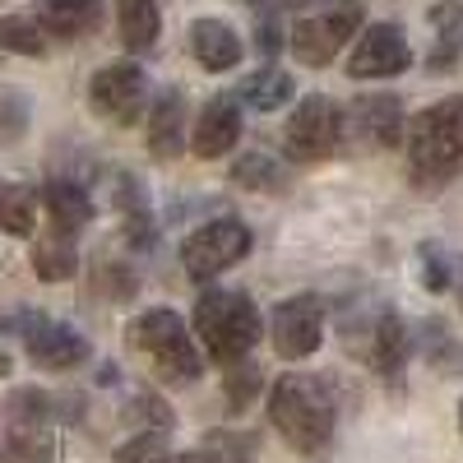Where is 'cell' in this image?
I'll return each mask as SVG.
<instances>
[{
  "label": "cell",
  "mask_w": 463,
  "mask_h": 463,
  "mask_svg": "<svg viewBox=\"0 0 463 463\" xmlns=\"http://www.w3.org/2000/svg\"><path fill=\"white\" fill-rule=\"evenodd\" d=\"M269 421L297 454H320L334 440V399L316 375H279L269 384Z\"/></svg>",
  "instance_id": "1"
},
{
  "label": "cell",
  "mask_w": 463,
  "mask_h": 463,
  "mask_svg": "<svg viewBox=\"0 0 463 463\" xmlns=\"http://www.w3.org/2000/svg\"><path fill=\"white\" fill-rule=\"evenodd\" d=\"M195 338L204 347V357L237 366L255 353V343L264 338V316L255 311V301L246 292H204L195 301Z\"/></svg>",
  "instance_id": "2"
},
{
  "label": "cell",
  "mask_w": 463,
  "mask_h": 463,
  "mask_svg": "<svg viewBox=\"0 0 463 463\" xmlns=\"http://www.w3.org/2000/svg\"><path fill=\"white\" fill-rule=\"evenodd\" d=\"M408 167L417 185H445L463 167V98H440L408 126Z\"/></svg>",
  "instance_id": "3"
},
{
  "label": "cell",
  "mask_w": 463,
  "mask_h": 463,
  "mask_svg": "<svg viewBox=\"0 0 463 463\" xmlns=\"http://www.w3.org/2000/svg\"><path fill=\"white\" fill-rule=\"evenodd\" d=\"M130 347L167 384H195L204 375V353L195 347V334H190V325L176 311H167V306L130 320Z\"/></svg>",
  "instance_id": "4"
},
{
  "label": "cell",
  "mask_w": 463,
  "mask_h": 463,
  "mask_svg": "<svg viewBox=\"0 0 463 463\" xmlns=\"http://www.w3.org/2000/svg\"><path fill=\"white\" fill-rule=\"evenodd\" d=\"M357 28H362V0H334V5L311 10V14H301V19L292 24L288 47H292V56H297L301 65L325 70Z\"/></svg>",
  "instance_id": "5"
},
{
  "label": "cell",
  "mask_w": 463,
  "mask_h": 463,
  "mask_svg": "<svg viewBox=\"0 0 463 463\" xmlns=\"http://www.w3.org/2000/svg\"><path fill=\"white\" fill-rule=\"evenodd\" d=\"M343 144V111L334 98L325 93H311V98H301L297 111L288 116V126H283V148H288V158L292 163H325L334 158Z\"/></svg>",
  "instance_id": "6"
},
{
  "label": "cell",
  "mask_w": 463,
  "mask_h": 463,
  "mask_svg": "<svg viewBox=\"0 0 463 463\" xmlns=\"http://www.w3.org/2000/svg\"><path fill=\"white\" fill-rule=\"evenodd\" d=\"M246 255H250V227L241 218H213V222L190 232L185 246H181V264L195 283L227 274V269L241 264Z\"/></svg>",
  "instance_id": "7"
},
{
  "label": "cell",
  "mask_w": 463,
  "mask_h": 463,
  "mask_svg": "<svg viewBox=\"0 0 463 463\" xmlns=\"http://www.w3.org/2000/svg\"><path fill=\"white\" fill-rule=\"evenodd\" d=\"M0 325L24 338L28 357L43 366V371H74V366L89 357V338H84V334H74V329L61 325V320H52V316L19 311V316H5Z\"/></svg>",
  "instance_id": "8"
},
{
  "label": "cell",
  "mask_w": 463,
  "mask_h": 463,
  "mask_svg": "<svg viewBox=\"0 0 463 463\" xmlns=\"http://www.w3.org/2000/svg\"><path fill=\"white\" fill-rule=\"evenodd\" d=\"M89 102H93V111L102 116L107 126H135L144 116V107H148L144 70L130 65V61H116V65L98 70L93 84H89Z\"/></svg>",
  "instance_id": "9"
},
{
  "label": "cell",
  "mask_w": 463,
  "mask_h": 463,
  "mask_svg": "<svg viewBox=\"0 0 463 463\" xmlns=\"http://www.w3.org/2000/svg\"><path fill=\"white\" fill-rule=\"evenodd\" d=\"M269 338H274V353L288 362L311 357L320 338H325V301L320 297H288L274 306L269 316Z\"/></svg>",
  "instance_id": "10"
},
{
  "label": "cell",
  "mask_w": 463,
  "mask_h": 463,
  "mask_svg": "<svg viewBox=\"0 0 463 463\" xmlns=\"http://www.w3.org/2000/svg\"><path fill=\"white\" fill-rule=\"evenodd\" d=\"M408 65H412V47L399 24H371L357 37V47L347 52V74L353 80H394Z\"/></svg>",
  "instance_id": "11"
},
{
  "label": "cell",
  "mask_w": 463,
  "mask_h": 463,
  "mask_svg": "<svg viewBox=\"0 0 463 463\" xmlns=\"http://www.w3.org/2000/svg\"><path fill=\"white\" fill-rule=\"evenodd\" d=\"M237 139H241V102L232 93L209 98L204 111L195 116V130H190V148H195V158H222V153H232Z\"/></svg>",
  "instance_id": "12"
},
{
  "label": "cell",
  "mask_w": 463,
  "mask_h": 463,
  "mask_svg": "<svg viewBox=\"0 0 463 463\" xmlns=\"http://www.w3.org/2000/svg\"><path fill=\"white\" fill-rule=\"evenodd\" d=\"M347 121H353V130L375 144V148H394L408 139V121H403V102L394 93H366L353 102V111H347Z\"/></svg>",
  "instance_id": "13"
},
{
  "label": "cell",
  "mask_w": 463,
  "mask_h": 463,
  "mask_svg": "<svg viewBox=\"0 0 463 463\" xmlns=\"http://www.w3.org/2000/svg\"><path fill=\"white\" fill-rule=\"evenodd\" d=\"M190 116H185V98L181 89H163L148 107V153L153 158H181L185 144H190Z\"/></svg>",
  "instance_id": "14"
},
{
  "label": "cell",
  "mask_w": 463,
  "mask_h": 463,
  "mask_svg": "<svg viewBox=\"0 0 463 463\" xmlns=\"http://www.w3.org/2000/svg\"><path fill=\"white\" fill-rule=\"evenodd\" d=\"M0 463H56L52 421H10L0 427Z\"/></svg>",
  "instance_id": "15"
},
{
  "label": "cell",
  "mask_w": 463,
  "mask_h": 463,
  "mask_svg": "<svg viewBox=\"0 0 463 463\" xmlns=\"http://www.w3.org/2000/svg\"><path fill=\"white\" fill-rule=\"evenodd\" d=\"M408 357H412V334H408L403 316L384 311V316L375 320V329H371V366H375L384 380H394V384H399Z\"/></svg>",
  "instance_id": "16"
},
{
  "label": "cell",
  "mask_w": 463,
  "mask_h": 463,
  "mask_svg": "<svg viewBox=\"0 0 463 463\" xmlns=\"http://www.w3.org/2000/svg\"><path fill=\"white\" fill-rule=\"evenodd\" d=\"M190 56H195L209 74H222L241 61V37L222 19H195L190 24Z\"/></svg>",
  "instance_id": "17"
},
{
  "label": "cell",
  "mask_w": 463,
  "mask_h": 463,
  "mask_svg": "<svg viewBox=\"0 0 463 463\" xmlns=\"http://www.w3.org/2000/svg\"><path fill=\"white\" fill-rule=\"evenodd\" d=\"M37 19L52 37H89L102 24V0H37Z\"/></svg>",
  "instance_id": "18"
},
{
  "label": "cell",
  "mask_w": 463,
  "mask_h": 463,
  "mask_svg": "<svg viewBox=\"0 0 463 463\" xmlns=\"http://www.w3.org/2000/svg\"><path fill=\"white\" fill-rule=\"evenodd\" d=\"M43 204H47L56 237H74V232H84L89 218H93V200L84 195V185H74V181H52L43 190Z\"/></svg>",
  "instance_id": "19"
},
{
  "label": "cell",
  "mask_w": 463,
  "mask_h": 463,
  "mask_svg": "<svg viewBox=\"0 0 463 463\" xmlns=\"http://www.w3.org/2000/svg\"><path fill=\"white\" fill-rule=\"evenodd\" d=\"M116 24H121V43L135 56H144L158 47L163 10H158V0H116Z\"/></svg>",
  "instance_id": "20"
},
{
  "label": "cell",
  "mask_w": 463,
  "mask_h": 463,
  "mask_svg": "<svg viewBox=\"0 0 463 463\" xmlns=\"http://www.w3.org/2000/svg\"><path fill=\"white\" fill-rule=\"evenodd\" d=\"M297 93V84H292V74L288 70H279V65H264V70H255L250 80L241 84V102L246 107H255V111H274V107H283L288 98Z\"/></svg>",
  "instance_id": "21"
},
{
  "label": "cell",
  "mask_w": 463,
  "mask_h": 463,
  "mask_svg": "<svg viewBox=\"0 0 463 463\" xmlns=\"http://www.w3.org/2000/svg\"><path fill=\"white\" fill-rule=\"evenodd\" d=\"M431 28H436V47H431V70H449L463 56V5L445 0L431 10Z\"/></svg>",
  "instance_id": "22"
},
{
  "label": "cell",
  "mask_w": 463,
  "mask_h": 463,
  "mask_svg": "<svg viewBox=\"0 0 463 463\" xmlns=\"http://www.w3.org/2000/svg\"><path fill=\"white\" fill-rule=\"evenodd\" d=\"M33 269L43 283H70L80 274V255H74L70 237H52V241H37L33 246Z\"/></svg>",
  "instance_id": "23"
},
{
  "label": "cell",
  "mask_w": 463,
  "mask_h": 463,
  "mask_svg": "<svg viewBox=\"0 0 463 463\" xmlns=\"http://www.w3.org/2000/svg\"><path fill=\"white\" fill-rule=\"evenodd\" d=\"M37 222V195L28 185H14V181H0V227L10 237H28Z\"/></svg>",
  "instance_id": "24"
},
{
  "label": "cell",
  "mask_w": 463,
  "mask_h": 463,
  "mask_svg": "<svg viewBox=\"0 0 463 463\" xmlns=\"http://www.w3.org/2000/svg\"><path fill=\"white\" fill-rule=\"evenodd\" d=\"M47 28L37 14H10V19H0V47L14 52V56H43L47 52Z\"/></svg>",
  "instance_id": "25"
},
{
  "label": "cell",
  "mask_w": 463,
  "mask_h": 463,
  "mask_svg": "<svg viewBox=\"0 0 463 463\" xmlns=\"http://www.w3.org/2000/svg\"><path fill=\"white\" fill-rule=\"evenodd\" d=\"M232 181L246 185V190H283L288 172L269 158V153H246V158H237V167H232Z\"/></svg>",
  "instance_id": "26"
},
{
  "label": "cell",
  "mask_w": 463,
  "mask_h": 463,
  "mask_svg": "<svg viewBox=\"0 0 463 463\" xmlns=\"http://www.w3.org/2000/svg\"><path fill=\"white\" fill-rule=\"evenodd\" d=\"M222 394H227V408H232V412L250 408V399L260 394V371H255V362H250V357H246V362H237V366H227Z\"/></svg>",
  "instance_id": "27"
},
{
  "label": "cell",
  "mask_w": 463,
  "mask_h": 463,
  "mask_svg": "<svg viewBox=\"0 0 463 463\" xmlns=\"http://www.w3.org/2000/svg\"><path fill=\"white\" fill-rule=\"evenodd\" d=\"M176 454L167 449V431H139L135 440L121 445L116 463H172Z\"/></svg>",
  "instance_id": "28"
},
{
  "label": "cell",
  "mask_w": 463,
  "mask_h": 463,
  "mask_svg": "<svg viewBox=\"0 0 463 463\" xmlns=\"http://www.w3.org/2000/svg\"><path fill=\"white\" fill-rule=\"evenodd\" d=\"M204 449L218 463H255V436H246V431H213L204 440Z\"/></svg>",
  "instance_id": "29"
},
{
  "label": "cell",
  "mask_w": 463,
  "mask_h": 463,
  "mask_svg": "<svg viewBox=\"0 0 463 463\" xmlns=\"http://www.w3.org/2000/svg\"><path fill=\"white\" fill-rule=\"evenodd\" d=\"M417 260H421V279H427V288H431V292H445V288L454 283V264L445 260V250H440L436 241L417 246Z\"/></svg>",
  "instance_id": "30"
},
{
  "label": "cell",
  "mask_w": 463,
  "mask_h": 463,
  "mask_svg": "<svg viewBox=\"0 0 463 463\" xmlns=\"http://www.w3.org/2000/svg\"><path fill=\"white\" fill-rule=\"evenodd\" d=\"M24 116H28L24 98H19V93H10V89H0V135H5V139H19Z\"/></svg>",
  "instance_id": "31"
},
{
  "label": "cell",
  "mask_w": 463,
  "mask_h": 463,
  "mask_svg": "<svg viewBox=\"0 0 463 463\" xmlns=\"http://www.w3.org/2000/svg\"><path fill=\"white\" fill-rule=\"evenodd\" d=\"M255 52H260L264 61H274V56L283 52V28H279V14H260V24H255Z\"/></svg>",
  "instance_id": "32"
},
{
  "label": "cell",
  "mask_w": 463,
  "mask_h": 463,
  "mask_svg": "<svg viewBox=\"0 0 463 463\" xmlns=\"http://www.w3.org/2000/svg\"><path fill=\"white\" fill-rule=\"evenodd\" d=\"M98 279H102V292L107 297H135V274L130 269H98Z\"/></svg>",
  "instance_id": "33"
},
{
  "label": "cell",
  "mask_w": 463,
  "mask_h": 463,
  "mask_svg": "<svg viewBox=\"0 0 463 463\" xmlns=\"http://www.w3.org/2000/svg\"><path fill=\"white\" fill-rule=\"evenodd\" d=\"M172 463H218V458H213V454H209V449L200 445V449H190V454H176Z\"/></svg>",
  "instance_id": "34"
},
{
  "label": "cell",
  "mask_w": 463,
  "mask_h": 463,
  "mask_svg": "<svg viewBox=\"0 0 463 463\" xmlns=\"http://www.w3.org/2000/svg\"><path fill=\"white\" fill-rule=\"evenodd\" d=\"M5 375H10V357H5V353H0V380H5Z\"/></svg>",
  "instance_id": "35"
},
{
  "label": "cell",
  "mask_w": 463,
  "mask_h": 463,
  "mask_svg": "<svg viewBox=\"0 0 463 463\" xmlns=\"http://www.w3.org/2000/svg\"><path fill=\"white\" fill-rule=\"evenodd\" d=\"M463 269V264H458ZM458 306H463V274H458Z\"/></svg>",
  "instance_id": "36"
},
{
  "label": "cell",
  "mask_w": 463,
  "mask_h": 463,
  "mask_svg": "<svg viewBox=\"0 0 463 463\" xmlns=\"http://www.w3.org/2000/svg\"><path fill=\"white\" fill-rule=\"evenodd\" d=\"M250 5H264V0H250Z\"/></svg>",
  "instance_id": "37"
},
{
  "label": "cell",
  "mask_w": 463,
  "mask_h": 463,
  "mask_svg": "<svg viewBox=\"0 0 463 463\" xmlns=\"http://www.w3.org/2000/svg\"><path fill=\"white\" fill-rule=\"evenodd\" d=\"M458 421H463V408H458Z\"/></svg>",
  "instance_id": "38"
}]
</instances>
